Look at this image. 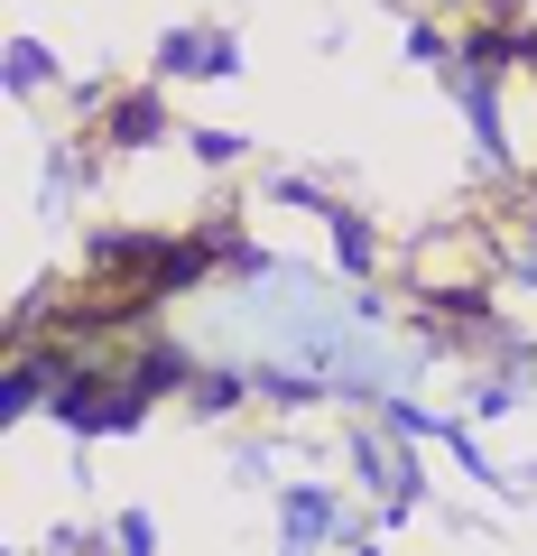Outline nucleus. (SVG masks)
Masks as SVG:
<instances>
[{"label": "nucleus", "mask_w": 537, "mask_h": 556, "mask_svg": "<svg viewBox=\"0 0 537 556\" xmlns=\"http://www.w3.org/2000/svg\"><path fill=\"white\" fill-rule=\"evenodd\" d=\"M279 529H287V538H279L287 556H316L324 529H334V492H306V482H297V492L279 501Z\"/></svg>", "instance_id": "nucleus-1"}, {"label": "nucleus", "mask_w": 537, "mask_h": 556, "mask_svg": "<svg viewBox=\"0 0 537 556\" xmlns=\"http://www.w3.org/2000/svg\"><path fill=\"white\" fill-rule=\"evenodd\" d=\"M167 65H204V75H222V65H232V38H167Z\"/></svg>", "instance_id": "nucleus-2"}, {"label": "nucleus", "mask_w": 537, "mask_h": 556, "mask_svg": "<svg viewBox=\"0 0 537 556\" xmlns=\"http://www.w3.org/2000/svg\"><path fill=\"white\" fill-rule=\"evenodd\" d=\"M120 556H158V519H149V510H120Z\"/></svg>", "instance_id": "nucleus-3"}, {"label": "nucleus", "mask_w": 537, "mask_h": 556, "mask_svg": "<svg viewBox=\"0 0 537 556\" xmlns=\"http://www.w3.org/2000/svg\"><path fill=\"white\" fill-rule=\"evenodd\" d=\"M10 84H20V93H28V84H47V47H10Z\"/></svg>", "instance_id": "nucleus-4"}, {"label": "nucleus", "mask_w": 537, "mask_h": 556, "mask_svg": "<svg viewBox=\"0 0 537 556\" xmlns=\"http://www.w3.org/2000/svg\"><path fill=\"white\" fill-rule=\"evenodd\" d=\"M120 130H130V139H158V102H120Z\"/></svg>", "instance_id": "nucleus-5"}]
</instances>
